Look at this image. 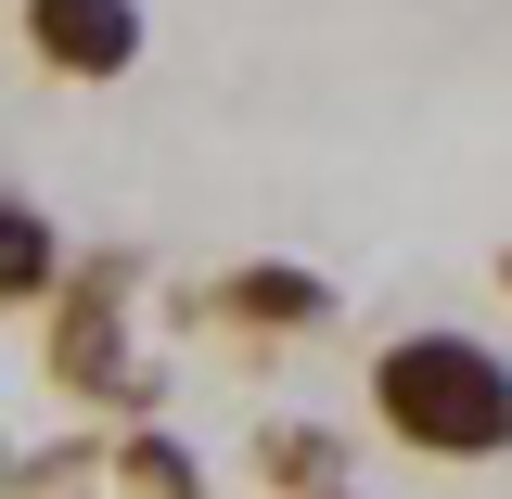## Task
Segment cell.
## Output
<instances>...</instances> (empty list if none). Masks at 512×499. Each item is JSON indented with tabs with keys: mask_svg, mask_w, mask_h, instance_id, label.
I'll list each match as a JSON object with an SVG mask.
<instances>
[{
	"mask_svg": "<svg viewBox=\"0 0 512 499\" xmlns=\"http://www.w3.org/2000/svg\"><path fill=\"white\" fill-rule=\"evenodd\" d=\"M231 308L295 333V320H320V282H308V269H244V282H231Z\"/></svg>",
	"mask_w": 512,
	"mask_h": 499,
	"instance_id": "3",
	"label": "cell"
},
{
	"mask_svg": "<svg viewBox=\"0 0 512 499\" xmlns=\"http://www.w3.org/2000/svg\"><path fill=\"white\" fill-rule=\"evenodd\" d=\"M26 52L52 77H128L141 64V0H26Z\"/></svg>",
	"mask_w": 512,
	"mask_h": 499,
	"instance_id": "2",
	"label": "cell"
},
{
	"mask_svg": "<svg viewBox=\"0 0 512 499\" xmlns=\"http://www.w3.org/2000/svg\"><path fill=\"white\" fill-rule=\"evenodd\" d=\"M372 410H384V436L436 448V461H487V448H512V372L487 359V346H461V333L384 346Z\"/></svg>",
	"mask_w": 512,
	"mask_h": 499,
	"instance_id": "1",
	"label": "cell"
},
{
	"mask_svg": "<svg viewBox=\"0 0 512 499\" xmlns=\"http://www.w3.org/2000/svg\"><path fill=\"white\" fill-rule=\"evenodd\" d=\"M500 282H512V269H500Z\"/></svg>",
	"mask_w": 512,
	"mask_h": 499,
	"instance_id": "4",
	"label": "cell"
}]
</instances>
